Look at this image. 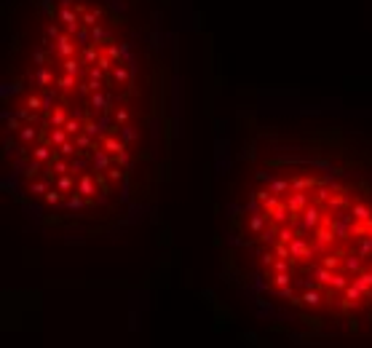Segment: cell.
Instances as JSON below:
<instances>
[{
  "instance_id": "6da1fadb",
  "label": "cell",
  "mask_w": 372,
  "mask_h": 348,
  "mask_svg": "<svg viewBox=\"0 0 372 348\" xmlns=\"http://www.w3.org/2000/svg\"><path fill=\"white\" fill-rule=\"evenodd\" d=\"M172 54L156 0H27L3 75V180L38 228L107 236L156 196Z\"/></svg>"
},
{
  "instance_id": "7a4b0ae2",
  "label": "cell",
  "mask_w": 372,
  "mask_h": 348,
  "mask_svg": "<svg viewBox=\"0 0 372 348\" xmlns=\"http://www.w3.org/2000/svg\"><path fill=\"white\" fill-rule=\"evenodd\" d=\"M222 276L303 340H372V134L249 126L225 182Z\"/></svg>"
}]
</instances>
